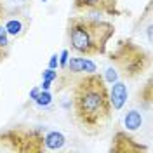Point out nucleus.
<instances>
[{"instance_id": "obj_1", "label": "nucleus", "mask_w": 153, "mask_h": 153, "mask_svg": "<svg viewBox=\"0 0 153 153\" xmlns=\"http://www.w3.org/2000/svg\"><path fill=\"white\" fill-rule=\"evenodd\" d=\"M73 111L87 134H97L111 117L108 84L97 73L84 75L73 87Z\"/></svg>"}, {"instance_id": "obj_2", "label": "nucleus", "mask_w": 153, "mask_h": 153, "mask_svg": "<svg viewBox=\"0 0 153 153\" xmlns=\"http://www.w3.org/2000/svg\"><path fill=\"white\" fill-rule=\"evenodd\" d=\"M113 23L92 16H71L66 23V37L78 56H103L110 38L113 37Z\"/></svg>"}, {"instance_id": "obj_3", "label": "nucleus", "mask_w": 153, "mask_h": 153, "mask_svg": "<svg viewBox=\"0 0 153 153\" xmlns=\"http://www.w3.org/2000/svg\"><path fill=\"white\" fill-rule=\"evenodd\" d=\"M148 66H150L148 52L137 44H134L132 40H124L110 54V65L106 66L103 78L108 85L120 80V76L132 80L143 75Z\"/></svg>"}, {"instance_id": "obj_4", "label": "nucleus", "mask_w": 153, "mask_h": 153, "mask_svg": "<svg viewBox=\"0 0 153 153\" xmlns=\"http://www.w3.org/2000/svg\"><path fill=\"white\" fill-rule=\"evenodd\" d=\"M45 131L30 127H12L0 132V152L19 153H42L45 152L44 143Z\"/></svg>"}, {"instance_id": "obj_5", "label": "nucleus", "mask_w": 153, "mask_h": 153, "mask_svg": "<svg viewBox=\"0 0 153 153\" xmlns=\"http://www.w3.org/2000/svg\"><path fill=\"white\" fill-rule=\"evenodd\" d=\"M73 9L84 14H110L118 16V0H73Z\"/></svg>"}, {"instance_id": "obj_6", "label": "nucleus", "mask_w": 153, "mask_h": 153, "mask_svg": "<svg viewBox=\"0 0 153 153\" xmlns=\"http://www.w3.org/2000/svg\"><path fill=\"white\" fill-rule=\"evenodd\" d=\"M111 152H117V153H136V152H146L148 148L143 146V144H137L134 141L132 137H129L124 131L117 132L113 136V143H111Z\"/></svg>"}, {"instance_id": "obj_7", "label": "nucleus", "mask_w": 153, "mask_h": 153, "mask_svg": "<svg viewBox=\"0 0 153 153\" xmlns=\"http://www.w3.org/2000/svg\"><path fill=\"white\" fill-rule=\"evenodd\" d=\"M110 92V103H111V108L113 110H122L125 105H127V99H129V89H127V84L124 80H117L111 84V89H108Z\"/></svg>"}, {"instance_id": "obj_8", "label": "nucleus", "mask_w": 153, "mask_h": 153, "mask_svg": "<svg viewBox=\"0 0 153 153\" xmlns=\"http://www.w3.org/2000/svg\"><path fill=\"white\" fill-rule=\"evenodd\" d=\"M19 16L21 14L4 16V26H5L10 38H21L26 33V30H28V19H23Z\"/></svg>"}, {"instance_id": "obj_9", "label": "nucleus", "mask_w": 153, "mask_h": 153, "mask_svg": "<svg viewBox=\"0 0 153 153\" xmlns=\"http://www.w3.org/2000/svg\"><path fill=\"white\" fill-rule=\"evenodd\" d=\"M66 70L71 71V73H96V63L92 59H89L87 56H78V57H70L68 59V65H66Z\"/></svg>"}, {"instance_id": "obj_10", "label": "nucleus", "mask_w": 153, "mask_h": 153, "mask_svg": "<svg viewBox=\"0 0 153 153\" xmlns=\"http://www.w3.org/2000/svg\"><path fill=\"white\" fill-rule=\"evenodd\" d=\"M44 143H45V152H56L66 144V136L57 131H45Z\"/></svg>"}, {"instance_id": "obj_11", "label": "nucleus", "mask_w": 153, "mask_h": 153, "mask_svg": "<svg viewBox=\"0 0 153 153\" xmlns=\"http://www.w3.org/2000/svg\"><path fill=\"white\" fill-rule=\"evenodd\" d=\"M10 37L7 33V30L4 26V12L0 10V63H4L10 54Z\"/></svg>"}, {"instance_id": "obj_12", "label": "nucleus", "mask_w": 153, "mask_h": 153, "mask_svg": "<svg viewBox=\"0 0 153 153\" xmlns=\"http://www.w3.org/2000/svg\"><path fill=\"white\" fill-rule=\"evenodd\" d=\"M143 125V113L139 110H129L124 115V129L125 131H137Z\"/></svg>"}, {"instance_id": "obj_13", "label": "nucleus", "mask_w": 153, "mask_h": 153, "mask_svg": "<svg viewBox=\"0 0 153 153\" xmlns=\"http://www.w3.org/2000/svg\"><path fill=\"white\" fill-rule=\"evenodd\" d=\"M52 94L49 92V91H42L40 89V92H38V96L33 99V103L38 106V108H42V110H45V108H51L52 106Z\"/></svg>"}, {"instance_id": "obj_14", "label": "nucleus", "mask_w": 153, "mask_h": 153, "mask_svg": "<svg viewBox=\"0 0 153 153\" xmlns=\"http://www.w3.org/2000/svg\"><path fill=\"white\" fill-rule=\"evenodd\" d=\"M56 78H57V71H56V70H52V68H47V70H44V71H42V80L54 82Z\"/></svg>"}, {"instance_id": "obj_15", "label": "nucleus", "mask_w": 153, "mask_h": 153, "mask_svg": "<svg viewBox=\"0 0 153 153\" xmlns=\"http://www.w3.org/2000/svg\"><path fill=\"white\" fill-rule=\"evenodd\" d=\"M68 59H70V51L68 49H63L61 51V54H59V68H66V65H68Z\"/></svg>"}, {"instance_id": "obj_16", "label": "nucleus", "mask_w": 153, "mask_h": 153, "mask_svg": "<svg viewBox=\"0 0 153 153\" xmlns=\"http://www.w3.org/2000/svg\"><path fill=\"white\" fill-rule=\"evenodd\" d=\"M57 66H59V56H57V54H52L51 59H49V68L57 70Z\"/></svg>"}, {"instance_id": "obj_17", "label": "nucleus", "mask_w": 153, "mask_h": 153, "mask_svg": "<svg viewBox=\"0 0 153 153\" xmlns=\"http://www.w3.org/2000/svg\"><path fill=\"white\" fill-rule=\"evenodd\" d=\"M38 92H40V87H33V89L30 91V99L33 101V99H35V97L38 96Z\"/></svg>"}, {"instance_id": "obj_18", "label": "nucleus", "mask_w": 153, "mask_h": 153, "mask_svg": "<svg viewBox=\"0 0 153 153\" xmlns=\"http://www.w3.org/2000/svg\"><path fill=\"white\" fill-rule=\"evenodd\" d=\"M51 85H52V82L44 80V82H42V85H40V89H42V91H49V89H51Z\"/></svg>"}, {"instance_id": "obj_19", "label": "nucleus", "mask_w": 153, "mask_h": 153, "mask_svg": "<svg viewBox=\"0 0 153 153\" xmlns=\"http://www.w3.org/2000/svg\"><path fill=\"white\" fill-rule=\"evenodd\" d=\"M146 35H148V40H152V26L146 28Z\"/></svg>"}, {"instance_id": "obj_20", "label": "nucleus", "mask_w": 153, "mask_h": 153, "mask_svg": "<svg viewBox=\"0 0 153 153\" xmlns=\"http://www.w3.org/2000/svg\"><path fill=\"white\" fill-rule=\"evenodd\" d=\"M42 2H47V0H42Z\"/></svg>"}]
</instances>
